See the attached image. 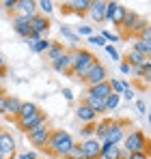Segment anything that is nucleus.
<instances>
[{
	"label": "nucleus",
	"instance_id": "nucleus-1",
	"mask_svg": "<svg viewBox=\"0 0 151 159\" xmlns=\"http://www.w3.org/2000/svg\"><path fill=\"white\" fill-rule=\"evenodd\" d=\"M95 62H97V58H95V54L91 52V50L76 48L74 52H71V71H69V75H76V78L84 80L86 73H89V69Z\"/></svg>",
	"mask_w": 151,
	"mask_h": 159
},
{
	"label": "nucleus",
	"instance_id": "nucleus-2",
	"mask_svg": "<svg viewBox=\"0 0 151 159\" xmlns=\"http://www.w3.org/2000/svg\"><path fill=\"white\" fill-rule=\"evenodd\" d=\"M74 144L76 142H74V138H71V133H67L65 129H54L50 133V140H48L46 148L50 151L52 155H56V157H65Z\"/></svg>",
	"mask_w": 151,
	"mask_h": 159
},
{
	"label": "nucleus",
	"instance_id": "nucleus-3",
	"mask_svg": "<svg viewBox=\"0 0 151 159\" xmlns=\"http://www.w3.org/2000/svg\"><path fill=\"white\" fill-rule=\"evenodd\" d=\"M123 146H125L127 155L129 153H147L149 151V140L140 129H134L123 138Z\"/></svg>",
	"mask_w": 151,
	"mask_h": 159
},
{
	"label": "nucleus",
	"instance_id": "nucleus-4",
	"mask_svg": "<svg viewBox=\"0 0 151 159\" xmlns=\"http://www.w3.org/2000/svg\"><path fill=\"white\" fill-rule=\"evenodd\" d=\"M48 32H50V20L46 15L37 13L30 17V34H35L37 39H48Z\"/></svg>",
	"mask_w": 151,
	"mask_h": 159
},
{
	"label": "nucleus",
	"instance_id": "nucleus-5",
	"mask_svg": "<svg viewBox=\"0 0 151 159\" xmlns=\"http://www.w3.org/2000/svg\"><path fill=\"white\" fill-rule=\"evenodd\" d=\"M50 129H48V125H39V127H35V129H30V131H26L28 135V142L32 144V146H39V148H46L48 146V140H50Z\"/></svg>",
	"mask_w": 151,
	"mask_h": 159
},
{
	"label": "nucleus",
	"instance_id": "nucleus-6",
	"mask_svg": "<svg viewBox=\"0 0 151 159\" xmlns=\"http://www.w3.org/2000/svg\"><path fill=\"white\" fill-rule=\"evenodd\" d=\"M127 9L119 2H106V22H110L112 26H121L123 17H125Z\"/></svg>",
	"mask_w": 151,
	"mask_h": 159
},
{
	"label": "nucleus",
	"instance_id": "nucleus-7",
	"mask_svg": "<svg viewBox=\"0 0 151 159\" xmlns=\"http://www.w3.org/2000/svg\"><path fill=\"white\" fill-rule=\"evenodd\" d=\"M143 26H147V22H145L138 13H134V11H129V9H127L125 17H123V22H121V26H119V28H123V30H127V32L138 34Z\"/></svg>",
	"mask_w": 151,
	"mask_h": 159
},
{
	"label": "nucleus",
	"instance_id": "nucleus-8",
	"mask_svg": "<svg viewBox=\"0 0 151 159\" xmlns=\"http://www.w3.org/2000/svg\"><path fill=\"white\" fill-rule=\"evenodd\" d=\"M84 82H86L89 86H97V84H101V82H108V71H106V67L101 65L100 60L89 69V73H86Z\"/></svg>",
	"mask_w": 151,
	"mask_h": 159
},
{
	"label": "nucleus",
	"instance_id": "nucleus-9",
	"mask_svg": "<svg viewBox=\"0 0 151 159\" xmlns=\"http://www.w3.org/2000/svg\"><path fill=\"white\" fill-rule=\"evenodd\" d=\"M80 146H82L84 159H101V142L100 140L89 138V140H84Z\"/></svg>",
	"mask_w": 151,
	"mask_h": 159
},
{
	"label": "nucleus",
	"instance_id": "nucleus-10",
	"mask_svg": "<svg viewBox=\"0 0 151 159\" xmlns=\"http://www.w3.org/2000/svg\"><path fill=\"white\" fill-rule=\"evenodd\" d=\"M13 30L20 34V37H30V17L22 15V13H15L13 15Z\"/></svg>",
	"mask_w": 151,
	"mask_h": 159
},
{
	"label": "nucleus",
	"instance_id": "nucleus-11",
	"mask_svg": "<svg viewBox=\"0 0 151 159\" xmlns=\"http://www.w3.org/2000/svg\"><path fill=\"white\" fill-rule=\"evenodd\" d=\"M123 127H125V120H121V123H110V129H108V135H106V142L108 144H119L123 138H125V133H123ZM104 144V142H101Z\"/></svg>",
	"mask_w": 151,
	"mask_h": 159
},
{
	"label": "nucleus",
	"instance_id": "nucleus-12",
	"mask_svg": "<svg viewBox=\"0 0 151 159\" xmlns=\"http://www.w3.org/2000/svg\"><path fill=\"white\" fill-rule=\"evenodd\" d=\"M76 116H78L82 123H86V125H91V123L97 120V112H95L93 107H89L84 101H80V106L76 107Z\"/></svg>",
	"mask_w": 151,
	"mask_h": 159
},
{
	"label": "nucleus",
	"instance_id": "nucleus-13",
	"mask_svg": "<svg viewBox=\"0 0 151 159\" xmlns=\"http://www.w3.org/2000/svg\"><path fill=\"white\" fill-rule=\"evenodd\" d=\"M41 110L37 107V103H32V101H22V107H20V112H17V116H15V123H22V120H28V118H32L35 114H39Z\"/></svg>",
	"mask_w": 151,
	"mask_h": 159
},
{
	"label": "nucleus",
	"instance_id": "nucleus-14",
	"mask_svg": "<svg viewBox=\"0 0 151 159\" xmlns=\"http://www.w3.org/2000/svg\"><path fill=\"white\" fill-rule=\"evenodd\" d=\"M46 123H48V114H46V112H39V114H35L32 118L17 123V127H20L22 131H30V129H35V127H39V125H46Z\"/></svg>",
	"mask_w": 151,
	"mask_h": 159
},
{
	"label": "nucleus",
	"instance_id": "nucleus-15",
	"mask_svg": "<svg viewBox=\"0 0 151 159\" xmlns=\"http://www.w3.org/2000/svg\"><path fill=\"white\" fill-rule=\"evenodd\" d=\"M101 159H125V153L121 151L119 144H101Z\"/></svg>",
	"mask_w": 151,
	"mask_h": 159
},
{
	"label": "nucleus",
	"instance_id": "nucleus-16",
	"mask_svg": "<svg viewBox=\"0 0 151 159\" xmlns=\"http://www.w3.org/2000/svg\"><path fill=\"white\" fill-rule=\"evenodd\" d=\"M0 151H2L4 157H13V153H15V140H13L11 133H7V131L0 133Z\"/></svg>",
	"mask_w": 151,
	"mask_h": 159
},
{
	"label": "nucleus",
	"instance_id": "nucleus-17",
	"mask_svg": "<svg viewBox=\"0 0 151 159\" xmlns=\"http://www.w3.org/2000/svg\"><path fill=\"white\" fill-rule=\"evenodd\" d=\"M89 15H91V20L93 22H106V2L104 0H95V2H91V9H89Z\"/></svg>",
	"mask_w": 151,
	"mask_h": 159
},
{
	"label": "nucleus",
	"instance_id": "nucleus-18",
	"mask_svg": "<svg viewBox=\"0 0 151 159\" xmlns=\"http://www.w3.org/2000/svg\"><path fill=\"white\" fill-rule=\"evenodd\" d=\"M52 69L58 71V73H67L69 75V71H71V52H65L58 60H54L52 62Z\"/></svg>",
	"mask_w": 151,
	"mask_h": 159
},
{
	"label": "nucleus",
	"instance_id": "nucleus-19",
	"mask_svg": "<svg viewBox=\"0 0 151 159\" xmlns=\"http://www.w3.org/2000/svg\"><path fill=\"white\" fill-rule=\"evenodd\" d=\"M15 13H22V15H28V17L37 15V2L35 0H17Z\"/></svg>",
	"mask_w": 151,
	"mask_h": 159
},
{
	"label": "nucleus",
	"instance_id": "nucleus-20",
	"mask_svg": "<svg viewBox=\"0 0 151 159\" xmlns=\"http://www.w3.org/2000/svg\"><path fill=\"white\" fill-rule=\"evenodd\" d=\"M110 93H112V88H110L108 82H101V84H97V86H89V90H86L89 97H100V99H106Z\"/></svg>",
	"mask_w": 151,
	"mask_h": 159
},
{
	"label": "nucleus",
	"instance_id": "nucleus-21",
	"mask_svg": "<svg viewBox=\"0 0 151 159\" xmlns=\"http://www.w3.org/2000/svg\"><path fill=\"white\" fill-rule=\"evenodd\" d=\"M145 58H147V56H143L140 52H136V50L132 48V50H129V52L125 54V60H123V62H127V65H129V67L134 69V67H140Z\"/></svg>",
	"mask_w": 151,
	"mask_h": 159
},
{
	"label": "nucleus",
	"instance_id": "nucleus-22",
	"mask_svg": "<svg viewBox=\"0 0 151 159\" xmlns=\"http://www.w3.org/2000/svg\"><path fill=\"white\" fill-rule=\"evenodd\" d=\"M84 103L89 107H93L97 114H101V112H106V99H100V97H84Z\"/></svg>",
	"mask_w": 151,
	"mask_h": 159
},
{
	"label": "nucleus",
	"instance_id": "nucleus-23",
	"mask_svg": "<svg viewBox=\"0 0 151 159\" xmlns=\"http://www.w3.org/2000/svg\"><path fill=\"white\" fill-rule=\"evenodd\" d=\"M67 7H69L74 13H89L91 0H71V2H67Z\"/></svg>",
	"mask_w": 151,
	"mask_h": 159
},
{
	"label": "nucleus",
	"instance_id": "nucleus-24",
	"mask_svg": "<svg viewBox=\"0 0 151 159\" xmlns=\"http://www.w3.org/2000/svg\"><path fill=\"white\" fill-rule=\"evenodd\" d=\"M110 123H112V120H101V123L95 125V140L106 142V135H108V129H110Z\"/></svg>",
	"mask_w": 151,
	"mask_h": 159
},
{
	"label": "nucleus",
	"instance_id": "nucleus-25",
	"mask_svg": "<svg viewBox=\"0 0 151 159\" xmlns=\"http://www.w3.org/2000/svg\"><path fill=\"white\" fill-rule=\"evenodd\" d=\"M20 107H22V101H20L17 97H13V95H7V114H13V116H17Z\"/></svg>",
	"mask_w": 151,
	"mask_h": 159
},
{
	"label": "nucleus",
	"instance_id": "nucleus-26",
	"mask_svg": "<svg viewBox=\"0 0 151 159\" xmlns=\"http://www.w3.org/2000/svg\"><path fill=\"white\" fill-rule=\"evenodd\" d=\"M65 52H67V50L63 48V43H56V41H54V43H52V48H50V52L46 54V56H48L52 62H54V60H58V58H61Z\"/></svg>",
	"mask_w": 151,
	"mask_h": 159
},
{
	"label": "nucleus",
	"instance_id": "nucleus-27",
	"mask_svg": "<svg viewBox=\"0 0 151 159\" xmlns=\"http://www.w3.org/2000/svg\"><path fill=\"white\" fill-rule=\"evenodd\" d=\"M121 103V95H117V93H110L108 97H106V112H112V110H117Z\"/></svg>",
	"mask_w": 151,
	"mask_h": 159
},
{
	"label": "nucleus",
	"instance_id": "nucleus-28",
	"mask_svg": "<svg viewBox=\"0 0 151 159\" xmlns=\"http://www.w3.org/2000/svg\"><path fill=\"white\" fill-rule=\"evenodd\" d=\"M52 43L54 41H50V39H41V41H37V45L32 48V52L35 54H48L52 48Z\"/></svg>",
	"mask_w": 151,
	"mask_h": 159
},
{
	"label": "nucleus",
	"instance_id": "nucleus-29",
	"mask_svg": "<svg viewBox=\"0 0 151 159\" xmlns=\"http://www.w3.org/2000/svg\"><path fill=\"white\" fill-rule=\"evenodd\" d=\"M37 9L41 11V15L48 17V15H52V11H54V2L52 0H39L37 2Z\"/></svg>",
	"mask_w": 151,
	"mask_h": 159
},
{
	"label": "nucleus",
	"instance_id": "nucleus-30",
	"mask_svg": "<svg viewBox=\"0 0 151 159\" xmlns=\"http://www.w3.org/2000/svg\"><path fill=\"white\" fill-rule=\"evenodd\" d=\"M108 84H110L112 93H117V95H123V90H125V88H129V84H127V82H123V80H110Z\"/></svg>",
	"mask_w": 151,
	"mask_h": 159
},
{
	"label": "nucleus",
	"instance_id": "nucleus-31",
	"mask_svg": "<svg viewBox=\"0 0 151 159\" xmlns=\"http://www.w3.org/2000/svg\"><path fill=\"white\" fill-rule=\"evenodd\" d=\"M63 159H84V153H82V146L80 144H74L71 148H69V153L65 155Z\"/></svg>",
	"mask_w": 151,
	"mask_h": 159
},
{
	"label": "nucleus",
	"instance_id": "nucleus-32",
	"mask_svg": "<svg viewBox=\"0 0 151 159\" xmlns=\"http://www.w3.org/2000/svg\"><path fill=\"white\" fill-rule=\"evenodd\" d=\"M61 34H63V37H65L71 45H76V43H78V34H76L69 26H61Z\"/></svg>",
	"mask_w": 151,
	"mask_h": 159
},
{
	"label": "nucleus",
	"instance_id": "nucleus-33",
	"mask_svg": "<svg viewBox=\"0 0 151 159\" xmlns=\"http://www.w3.org/2000/svg\"><path fill=\"white\" fill-rule=\"evenodd\" d=\"M134 50H136V52H140L143 56H147V54L151 52V43H147V41H140V39H136V43H134Z\"/></svg>",
	"mask_w": 151,
	"mask_h": 159
},
{
	"label": "nucleus",
	"instance_id": "nucleus-34",
	"mask_svg": "<svg viewBox=\"0 0 151 159\" xmlns=\"http://www.w3.org/2000/svg\"><path fill=\"white\" fill-rule=\"evenodd\" d=\"M140 41H147V43H151V24H147V26L140 28V32L136 34Z\"/></svg>",
	"mask_w": 151,
	"mask_h": 159
},
{
	"label": "nucleus",
	"instance_id": "nucleus-35",
	"mask_svg": "<svg viewBox=\"0 0 151 159\" xmlns=\"http://www.w3.org/2000/svg\"><path fill=\"white\" fill-rule=\"evenodd\" d=\"M82 138L84 140H89V138H95V123H91V125H84V129H82Z\"/></svg>",
	"mask_w": 151,
	"mask_h": 159
},
{
	"label": "nucleus",
	"instance_id": "nucleus-36",
	"mask_svg": "<svg viewBox=\"0 0 151 159\" xmlns=\"http://www.w3.org/2000/svg\"><path fill=\"white\" fill-rule=\"evenodd\" d=\"M89 43H93V45H104V48L108 45L106 39H104L101 34H91V37H89Z\"/></svg>",
	"mask_w": 151,
	"mask_h": 159
},
{
	"label": "nucleus",
	"instance_id": "nucleus-37",
	"mask_svg": "<svg viewBox=\"0 0 151 159\" xmlns=\"http://www.w3.org/2000/svg\"><path fill=\"white\" fill-rule=\"evenodd\" d=\"M76 34H78V37H80V34L91 37V34H93V26H78L76 28Z\"/></svg>",
	"mask_w": 151,
	"mask_h": 159
},
{
	"label": "nucleus",
	"instance_id": "nucleus-38",
	"mask_svg": "<svg viewBox=\"0 0 151 159\" xmlns=\"http://www.w3.org/2000/svg\"><path fill=\"white\" fill-rule=\"evenodd\" d=\"M101 37L106 39V43H108V41H114V43L119 41V34H114V32H110V30H104V32H101Z\"/></svg>",
	"mask_w": 151,
	"mask_h": 159
},
{
	"label": "nucleus",
	"instance_id": "nucleus-39",
	"mask_svg": "<svg viewBox=\"0 0 151 159\" xmlns=\"http://www.w3.org/2000/svg\"><path fill=\"white\" fill-rule=\"evenodd\" d=\"M15 4H17V0H4V2H2V7H4L9 13H15Z\"/></svg>",
	"mask_w": 151,
	"mask_h": 159
},
{
	"label": "nucleus",
	"instance_id": "nucleus-40",
	"mask_svg": "<svg viewBox=\"0 0 151 159\" xmlns=\"http://www.w3.org/2000/svg\"><path fill=\"white\" fill-rule=\"evenodd\" d=\"M125 159H149V153H129Z\"/></svg>",
	"mask_w": 151,
	"mask_h": 159
},
{
	"label": "nucleus",
	"instance_id": "nucleus-41",
	"mask_svg": "<svg viewBox=\"0 0 151 159\" xmlns=\"http://www.w3.org/2000/svg\"><path fill=\"white\" fill-rule=\"evenodd\" d=\"M4 114H7V95L0 97V116H4Z\"/></svg>",
	"mask_w": 151,
	"mask_h": 159
},
{
	"label": "nucleus",
	"instance_id": "nucleus-42",
	"mask_svg": "<svg viewBox=\"0 0 151 159\" xmlns=\"http://www.w3.org/2000/svg\"><path fill=\"white\" fill-rule=\"evenodd\" d=\"M106 52L110 54V56H112V58H114V60H119V52H117V50H114V45H110V43H108V45H106Z\"/></svg>",
	"mask_w": 151,
	"mask_h": 159
},
{
	"label": "nucleus",
	"instance_id": "nucleus-43",
	"mask_svg": "<svg viewBox=\"0 0 151 159\" xmlns=\"http://www.w3.org/2000/svg\"><path fill=\"white\" fill-rule=\"evenodd\" d=\"M37 41H41V39H37L35 34H30V37H26V43H28V48H30V50H32V48L37 45Z\"/></svg>",
	"mask_w": 151,
	"mask_h": 159
},
{
	"label": "nucleus",
	"instance_id": "nucleus-44",
	"mask_svg": "<svg viewBox=\"0 0 151 159\" xmlns=\"http://www.w3.org/2000/svg\"><path fill=\"white\" fill-rule=\"evenodd\" d=\"M134 95H136V93H134V88H132V86H129V88H125V90H123V97H125L127 101H132V99H134Z\"/></svg>",
	"mask_w": 151,
	"mask_h": 159
},
{
	"label": "nucleus",
	"instance_id": "nucleus-45",
	"mask_svg": "<svg viewBox=\"0 0 151 159\" xmlns=\"http://www.w3.org/2000/svg\"><path fill=\"white\" fill-rule=\"evenodd\" d=\"M136 110H138V114H145L147 112V103L145 101H136Z\"/></svg>",
	"mask_w": 151,
	"mask_h": 159
},
{
	"label": "nucleus",
	"instance_id": "nucleus-46",
	"mask_svg": "<svg viewBox=\"0 0 151 159\" xmlns=\"http://www.w3.org/2000/svg\"><path fill=\"white\" fill-rule=\"evenodd\" d=\"M119 69H121V73H123V75H129V73H132V67H129L127 62H121V67H119Z\"/></svg>",
	"mask_w": 151,
	"mask_h": 159
},
{
	"label": "nucleus",
	"instance_id": "nucleus-47",
	"mask_svg": "<svg viewBox=\"0 0 151 159\" xmlns=\"http://www.w3.org/2000/svg\"><path fill=\"white\" fill-rule=\"evenodd\" d=\"M63 97H65L67 101H74V93H71V88H63Z\"/></svg>",
	"mask_w": 151,
	"mask_h": 159
},
{
	"label": "nucleus",
	"instance_id": "nucleus-48",
	"mask_svg": "<svg viewBox=\"0 0 151 159\" xmlns=\"http://www.w3.org/2000/svg\"><path fill=\"white\" fill-rule=\"evenodd\" d=\"M143 82H145V84H149V86H151V67L147 69V71H145V73H143Z\"/></svg>",
	"mask_w": 151,
	"mask_h": 159
},
{
	"label": "nucleus",
	"instance_id": "nucleus-49",
	"mask_svg": "<svg viewBox=\"0 0 151 159\" xmlns=\"http://www.w3.org/2000/svg\"><path fill=\"white\" fill-rule=\"evenodd\" d=\"M17 159H39V157H37L35 153H22V155H20Z\"/></svg>",
	"mask_w": 151,
	"mask_h": 159
},
{
	"label": "nucleus",
	"instance_id": "nucleus-50",
	"mask_svg": "<svg viewBox=\"0 0 151 159\" xmlns=\"http://www.w3.org/2000/svg\"><path fill=\"white\" fill-rule=\"evenodd\" d=\"M0 71H4V58L0 56Z\"/></svg>",
	"mask_w": 151,
	"mask_h": 159
},
{
	"label": "nucleus",
	"instance_id": "nucleus-51",
	"mask_svg": "<svg viewBox=\"0 0 151 159\" xmlns=\"http://www.w3.org/2000/svg\"><path fill=\"white\" fill-rule=\"evenodd\" d=\"M2 95H4V88H2V86H0V97H2Z\"/></svg>",
	"mask_w": 151,
	"mask_h": 159
},
{
	"label": "nucleus",
	"instance_id": "nucleus-52",
	"mask_svg": "<svg viewBox=\"0 0 151 159\" xmlns=\"http://www.w3.org/2000/svg\"><path fill=\"white\" fill-rule=\"evenodd\" d=\"M2 78H4V71H0V80H2Z\"/></svg>",
	"mask_w": 151,
	"mask_h": 159
},
{
	"label": "nucleus",
	"instance_id": "nucleus-53",
	"mask_svg": "<svg viewBox=\"0 0 151 159\" xmlns=\"http://www.w3.org/2000/svg\"><path fill=\"white\" fill-rule=\"evenodd\" d=\"M0 159H7V157H4V155H2V151H0Z\"/></svg>",
	"mask_w": 151,
	"mask_h": 159
},
{
	"label": "nucleus",
	"instance_id": "nucleus-54",
	"mask_svg": "<svg viewBox=\"0 0 151 159\" xmlns=\"http://www.w3.org/2000/svg\"><path fill=\"white\" fill-rule=\"evenodd\" d=\"M147 58H149V62H151V52H149V54H147Z\"/></svg>",
	"mask_w": 151,
	"mask_h": 159
},
{
	"label": "nucleus",
	"instance_id": "nucleus-55",
	"mask_svg": "<svg viewBox=\"0 0 151 159\" xmlns=\"http://www.w3.org/2000/svg\"><path fill=\"white\" fill-rule=\"evenodd\" d=\"M149 125H151V110H149Z\"/></svg>",
	"mask_w": 151,
	"mask_h": 159
},
{
	"label": "nucleus",
	"instance_id": "nucleus-56",
	"mask_svg": "<svg viewBox=\"0 0 151 159\" xmlns=\"http://www.w3.org/2000/svg\"><path fill=\"white\" fill-rule=\"evenodd\" d=\"M149 110H151V107H149Z\"/></svg>",
	"mask_w": 151,
	"mask_h": 159
}]
</instances>
